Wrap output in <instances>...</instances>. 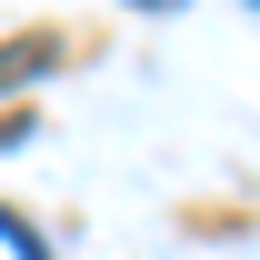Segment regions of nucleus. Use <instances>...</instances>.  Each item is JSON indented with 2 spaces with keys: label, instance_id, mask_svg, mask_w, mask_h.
<instances>
[{
  "label": "nucleus",
  "instance_id": "obj_1",
  "mask_svg": "<svg viewBox=\"0 0 260 260\" xmlns=\"http://www.w3.org/2000/svg\"><path fill=\"white\" fill-rule=\"evenodd\" d=\"M50 50H60V40H50V30H30V40H20V50H0V90H10V80H30V70L50 60Z\"/></svg>",
  "mask_w": 260,
  "mask_h": 260
},
{
  "label": "nucleus",
  "instance_id": "obj_2",
  "mask_svg": "<svg viewBox=\"0 0 260 260\" xmlns=\"http://www.w3.org/2000/svg\"><path fill=\"white\" fill-rule=\"evenodd\" d=\"M130 10H180V0H130Z\"/></svg>",
  "mask_w": 260,
  "mask_h": 260
}]
</instances>
